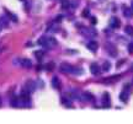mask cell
Masks as SVG:
<instances>
[{"label": "cell", "mask_w": 133, "mask_h": 124, "mask_svg": "<svg viewBox=\"0 0 133 124\" xmlns=\"http://www.w3.org/2000/svg\"><path fill=\"white\" fill-rule=\"evenodd\" d=\"M1 28H3V25H1V24H0V31H1Z\"/></svg>", "instance_id": "obj_21"}, {"label": "cell", "mask_w": 133, "mask_h": 124, "mask_svg": "<svg viewBox=\"0 0 133 124\" xmlns=\"http://www.w3.org/2000/svg\"><path fill=\"white\" fill-rule=\"evenodd\" d=\"M15 64H18V65H21L24 68H31L32 66L31 60H28V59H18V60H15Z\"/></svg>", "instance_id": "obj_4"}, {"label": "cell", "mask_w": 133, "mask_h": 124, "mask_svg": "<svg viewBox=\"0 0 133 124\" xmlns=\"http://www.w3.org/2000/svg\"><path fill=\"white\" fill-rule=\"evenodd\" d=\"M26 87H27V90H30V92H33V91L36 90V84H35L33 81L28 80V81L26 82Z\"/></svg>", "instance_id": "obj_9"}, {"label": "cell", "mask_w": 133, "mask_h": 124, "mask_svg": "<svg viewBox=\"0 0 133 124\" xmlns=\"http://www.w3.org/2000/svg\"><path fill=\"white\" fill-rule=\"evenodd\" d=\"M38 44L49 48V47H54L57 44V41L53 37H42V38L38 39Z\"/></svg>", "instance_id": "obj_1"}, {"label": "cell", "mask_w": 133, "mask_h": 124, "mask_svg": "<svg viewBox=\"0 0 133 124\" xmlns=\"http://www.w3.org/2000/svg\"><path fill=\"white\" fill-rule=\"evenodd\" d=\"M54 66H55V65H54V63H48V64L46 65V69H47L48 71H52V70L54 69Z\"/></svg>", "instance_id": "obj_17"}, {"label": "cell", "mask_w": 133, "mask_h": 124, "mask_svg": "<svg viewBox=\"0 0 133 124\" xmlns=\"http://www.w3.org/2000/svg\"><path fill=\"white\" fill-rule=\"evenodd\" d=\"M110 68H111V63H110V61H105L104 65H102V70L104 71H108Z\"/></svg>", "instance_id": "obj_15"}, {"label": "cell", "mask_w": 133, "mask_h": 124, "mask_svg": "<svg viewBox=\"0 0 133 124\" xmlns=\"http://www.w3.org/2000/svg\"><path fill=\"white\" fill-rule=\"evenodd\" d=\"M102 102H104V107H108L110 106V95L107 92H105L102 95Z\"/></svg>", "instance_id": "obj_8"}, {"label": "cell", "mask_w": 133, "mask_h": 124, "mask_svg": "<svg viewBox=\"0 0 133 124\" xmlns=\"http://www.w3.org/2000/svg\"><path fill=\"white\" fill-rule=\"evenodd\" d=\"M110 26H111L112 28H118V27L121 26V21H120L117 17H112V18L110 20Z\"/></svg>", "instance_id": "obj_6"}, {"label": "cell", "mask_w": 133, "mask_h": 124, "mask_svg": "<svg viewBox=\"0 0 133 124\" xmlns=\"http://www.w3.org/2000/svg\"><path fill=\"white\" fill-rule=\"evenodd\" d=\"M128 48H129V52H131V53H133V44H129V46H128Z\"/></svg>", "instance_id": "obj_20"}, {"label": "cell", "mask_w": 133, "mask_h": 124, "mask_svg": "<svg viewBox=\"0 0 133 124\" xmlns=\"http://www.w3.org/2000/svg\"><path fill=\"white\" fill-rule=\"evenodd\" d=\"M83 16H89V10H88V9L83 12Z\"/></svg>", "instance_id": "obj_19"}, {"label": "cell", "mask_w": 133, "mask_h": 124, "mask_svg": "<svg viewBox=\"0 0 133 124\" xmlns=\"http://www.w3.org/2000/svg\"><path fill=\"white\" fill-rule=\"evenodd\" d=\"M86 47H88L91 52H96V50H98V43L95 42V41H90V42H88Z\"/></svg>", "instance_id": "obj_7"}, {"label": "cell", "mask_w": 133, "mask_h": 124, "mask_svg": "<svg viewBox=\"0 0 133 124\" xmlns=\"http://www.w3.org/2000/svg\"><path fill=\"white\" fill-rule=\"evenodd\" d=\"M132 8H133V1H132Z\"/></svg>", "instance_id": "obj_22"}, {"label": "cell", "mask_w": 133, "mask_h": 124, "mask_svg": "<svg viewBox=\"0 0 133 124\" xmlns=\"http://www.w3.org/2000/svg\"><path fill=\"white\" fill-rule=\"evenodd\" d=\"M71 74H74V75H83L84 74V70L81 68H73Z\"/></svg>", "instance_id": "obj_14"}, {"label": "cell", "mask_w": 133, "mask_h": 124, "mask_svg": "<svg viewBox=\"0 0 133 124\" xmlns=\"http://www.w3.org/2000/svg\"><path fill=\"white\" fill-rule=\"evenodd\" d=\"M73 68H74V66H71L69 63H62V64L59 65L61 71H62V73H64V74H71Z\"/></svg>", "instance_id": "obj_3"}, {"label": "cell", "mask_w": 133, "mask_h": 124, "mask_svg": "<svg viewBox=\"0 0 133 124\" xmlns=\"http://www.w3.org/2000/svg\"><path fill=\"white\" fill-rule=\"evenodd\" d=\"M52 86H53L54 89H59V87H61V81H59L58 77H53V79H52Z\"/></svg>", "instance_id": "obj_11"}, {"label": "cell", "mask_w": 133, "mask_h": 124, "mask_svg": "<svg viewBox=\"0 0 133 124\" xmlns=\"http://www.w3.org/2000/svg\"><path fill=\"white\" fill-rule=\"evenodd\" d=\"M124 32H126L127 34H131V36H133V27H131V26H126V28H124Z\"/></svg>", "instance_id": "obj_16"}, {"label": "cell", "mask_w": 133, "mask_h": 124, "mask_svg": "<svg viewBox=\"0 0 133 124\" xmlns=\"http://www.w3.org/2000/svg\"><path fill=\"white\" fill-rule=\"evenodd\" d=\"M123 15L128 18H131L133 16V8H126L124 11H123Z\"/></svg>", "instance_id": "obj_10"}, {"label": "cell", "mask_w": 133, "mask_h": 124, "mask_svg": "<svg viewBox=\"0 0 133 124\" xmlns=\"http://www.w3.org/2000/svg\"><path fill=\"white\" fill-rule=\"evenodd\" d=\"M18 103L22 106H28L30 105V95L27 92H22L18 97Z\"/></svg>", "instance_id": "obj_2"}, {"label": "cell", "mask_w": 133, "mask_h": 124, "mask_svg": "<svg viewBox=\"0 0 133 124\" xmlns=\"http://www.w3.org/2000/svg\"><path fill=\"white\" fill-rule=\"evenodd\" d=\"M21 1H25V0H21Z\"/></svg>", "instance_id": "obj_24"}, {"label": "cell", "mask_w": 133, "mask_h": 124, "mask_svg": "<svg viewBox=\"0 0 133 124\" xmlns=\"http://www.w3.org/2000/svg\"><path fill=\"white\" fill-rule=\"evenodd\" d=\"M120 99L122 102H127L128 101V92H127V90H124V91H122L120 93Z\"/></svg>", "instance_id": "obj_12"}, {"label": "cell", "mask_w": 133, "mask_h": 124, "mask_svg": "<svg viewBox=\"0 0 133 124\" xmlns=\"http://www.w3.org/2000/svg\"><path fill=\"white\" fill-rule=\"evenodd\" d=\"M90 70H91L92 75H99V74L101 73V68L98 65V63H92V64L90 65Z\"/></svg>", "instance_id": "obj_5"}, {"label": "cell", "mask_w": 133, "mask_h": 124, "mask_svg": "<svg viewBox=\"0 0 133 124\" xmlns=\"http://www.w3.org/2000/svg\"><path fill=\"white\" fill-rule=\"evenodd\" d=\"M62 101H63V103H64V105H65V106H69V107H70V106H71V102H70V101H69V99H68V101H67V99H65V98H64V97H63V99H62Z\"/></svg>", "instance_id": "obj_18"}, {"label": "cell", "mask_w": 133, "mask_h": 124, "mask_svg": "<svg viewBox=\"0 0 133 124\" xmlns=\"http://www.w3.org/2000/svg\"><path fill=\"white\" fill-rule=\"evenodd\" d=\"M83 97H84V99L88 101V102H92V101H94V96H92L90 92H84V93H83Z\"/></svg>", "instance_id": "obj_13"}, {"label": "cell", "mask_w": 133, "mask_h": 124, "mask_svg": "<svg viewBox=\"0 0 133 124\" xmlns=\"http://www.w3.org/2000/svg\"><path fill=\"white\" fill-rule=\"evenodd\" d=\"M0 105H1V101H0Z\"/></svg>", "instance_id": "obj_23"}]
</instances>
